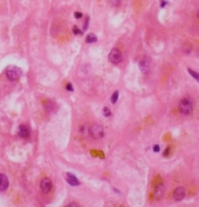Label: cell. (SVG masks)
Instances as JSON below:
<instances>
[{
	"mask_svg": "<svg viewBox=\"0 0 199 207\" xmlns=\"http://www.w3.org/2000/svg\"><path fill=\"white\" fill-rule=\"evenodd\" d=\"M6 74L9 80L15 81L17 80L18 78L22 75V70L21 68L15 65H10L7 67L6 70Z\"/></svg>",
	"mask_w": 199,
	"mask_h": 207,
	"instance_id": "1",
	"label": "cell"
},
{
	"mask_svg": "<svg viewBox=\"0 0 199 207\" xmlns=\"http://www.w3.org/2000/svg\"><path fill=\"white\" fill-rule=\"evenodd\" d=\"M19 136L22 138H27L30 136V130L25 125H20L19 127Z\"/></svg>",
	"mask_w": 199,
	"mask_h": 207,
	"instance_id": "11",
	"label": "cell"
},
{
	"mask_svg": "<svg viewBox=\"0 0 199 207\" xmlns=\"http://www.w3.org/2000/svg\"><path fill=\"white\" fill-rule=\"evenodd\" d=\"M66 89L67 90H69V91H73V87H72V84H70V83H69V84L66 85Z\"/></svg>",
	"mask_w": 199,
	"mask_h": 207,
	"instance_id": "19",
	"label": "cell"
},
{
	"mask_svg": "<svg viewBox=\"0 0 199 207\" xmlns=\"http://www.w3.org/2000/svg\"><path fill=\"white\" fill-rule=\"evenodd\" d=\"M90 136H92L93 139H100V138H102L104 135V127L101 126L100 124L98 123H94L90 127Z\"/></svg>",
	"mask_w": 199,
	"mask_h": 207,
	"instance_id": "3",
	"label": "cell"
},
{
	"mask_svg": "<svg viewBox=\"0 0 199 207\" xmlns=\"http://www.w3.org/2000/svg\"><path fill=\"white\" fill-rule=\"evenodd\" d=\"M198 56H199V50H198Z\"/></svg>",
	"mask_w": 199,
	"mask_h": 207,
	"instance_id": "23",
	"label": "cell"
},
{
	"mask_svg": "<svg viewBox=\"0 0 199 207\" xmlns=\"http://www.w3.org/2000/svg\"><path fill=\"white\" fill-rule=\"evenodd\" d=\"M97 40V37L94 33H89V34L86 36V42L88 43V44L95 43Z\"/></svg>",
	"mask_w": 199,
	"mask_h": 207,
	"instance_id": "12",
	"label": "cell"
},
{
	"mask_svg": "<svg viewBox=\"0 0 199 207\" xmlns=\"http://www.w3.org/2000/svg\"><path fill=\"white\" fill-rule=\"evenodd\" d=\"M188 72H189L190 75H191L194 79H196V80L199 82V73H198V72H196V71H193V70L191 69V68H188Z\"/></svg>",
	"mask_w": 199,
	"mask_h": 207,
	"instance_id": "13",
	"label": "cell"
},
{
	"mask_svg": "<svg viewBox=\"0 0 199 207\" xmlns=\"http://www.w3.org/2000/svg\"><path fill=\"white\" fill-rule=\"evenodd\" d=\"M109 60L111 63L117 64L119 62H121V58H122V54L121 52L120 51V50L117 49V48H114L111 50V51L110 52L109 54Z\"/></svg>",
	"mask_w": 199,
	"mask_h": 207,
	"instance_id": "4",
	"label": "cell"
},
{
	"mask_svg": "<svg viewBox=\"0 0 199 207\" xmlns=\"http://www.w3.org/2000/svg\"><path fill=\"white\" fill-rule=\"evenodd\" d=\"M169 153H170V147H167V148L165 150V151H164V156H167L169 154Z\"/></svg>",
	"mask_w": 199,
	"mask_h": 207,
	"instance_id": "21",
	"label": "cell"
},
{
	"mask_svg": "<svg viewBox=\"0 0 199 207\" xmlns=\"http://www.w3.org/2000/svg\"><path fill=\"white\" fill-rule=\"evenodd\" d=\"M9 186V180L6 175L4 174H0V191H5Z\"/></svg>",
	"mask_w": 199,
	"mask_h": 207,
	"instance_id": "10",
	"label": "cell"
},
{
	"mask_svg": "<svg viewBox=\"0 0 199 207\" xmlns=\"http://www.w3.org/2000/svg\"><path fill=\"white\" fill-rule=\"evenodd\" d=\"M66 207H77L79 206L78 203H76V202H70V203H68V204L65 206Z\"/></svg>",
	"mask_w": 199,
	"mask_h": 207,
	"instance_id": "16",
	"label": "cell"
},
{
	"mask_svg": "<svg viewBox=\"0 0 199 207\" xmlns=\"http://www.w3.org/2000/svg\"><path fill=\"white\" fill-rule=\"evenodd\" d=\"M197 15H198V17L199 18V10H198V14H197Z\"/></svg>",
	"mask_w": 199,
	"mask_h": 207,
	"instance_id": "22",
	"label": "cell"
},
{
	"mask_svg": "<svg viewBox=\"0 0 199 207\" xmlns=\"http://www.w3.org/2000/svg\"><path fill=\"white\" fill-rule=\"evenodd\" d=\"M73 32L75 34H80V33H81V31L79 30V29L76 27V26H75V27L73 28Z\"/></svg>",
	"mask_w": 199,
	"mask_h": 207,
	"instance_id": "18",
	"label": "cell"
},
{
	"mask_svg": "<svg viewBox=\"0 0 199 207\" xmlns=\"http://www.w3.org/2000/svg\"><path fill=\"white\" fill-rule=\"evenodd\" d=\"M139 69L142 73H148L150 66V61L148 57H145L139 61Z\"/></svg>",
	"mask_w": 199,
	"mask_h": 207,
	"instance_id": "6",
	"label": "cell"
},
{
	"mask_svg": "<svg viewBox=\"0 0 199 207\" xmlns=\"http://www.w3.org/2000/svg\"><path fill=\"white\" fill-rule=\"evenodd\" d=\"M82 17H83V14H82L81 12H75V17H76V19H80Z\"/></svg>",
	"mask_w": 199,
	"mask_h": 207,
	"instance_id": "17",
	"label": "cell"
},
{
	"mask_svg": "<svg viewBox=\"0 0 199 207\" xmlns=\"http://www.w3.org/2000/svg\"><path fill=\"white\" fill-rule=\"evenodd\" d=\"M164 192H165V188L163 184H159L156 187L154 192V196L156 199L159 200L161 199L162 197L164 196Z\"/></svg>",
	"mask_w": 199,
	"mask_h": 207,
	"instance_id": "8",
	"label": "cell"
},
{
	"mask_svg": "<svg viewBox=\"0 0 199 207\" xmlns=\"http://www.w3.org/2000/svg\"><path fill=\"white\" fill-rule=\"evenodd\" d=\"M52 188V181L51 180L47 178H45L40 181V188L42 190L43 193L47 194Z\"/></svg>",
	"mask_w": 199,
	"mask_h": 207,
	"instance_id": "5",
	"label": "cell"
},
{
	"mask_svg": "<svg viewBox=\"0 0 199 207\" xmlns=\"http://www.w3.org/2000/svg\"><path fill=\"white\" fill-rule=\"evenodd\" d=\"M179 110L184 115H189L193 110L192 102L187 98H184L179 102Z\"/></svg>",
	"mask_w": 199,
	"mask_h": 207,
	"instance_id": "2",
	"label": "cell"
},
{
	"mask_svg": "<svg viewBox=\"0 0 199 207\" xmlns=\"http://www.w3.org/2000/svg\"><path fill=\"white\" fill-rule=\"evenodd\" d=\"M186 191L184 187H178L175 189L173 192V199L176 201H181L185 197Z\"/></svg>",
	"mask_w": 199,
	"mask_h": 207,
	"instance_id": "7",
	"label": "cell"
},
{
	"mask_svg": "<svg viewBox=\"0 0 199 207\" xmlns=\"http://www.w3.org/2000/svg\"><path fill=\"white\" fill-rule=\"evenodd\" d=\"M153 150H154L155 152H159V150H160V147H159V145H155L153 147Z\"/></svg>",
	"mask_w": 199,
	"mask_h": 207,
	"instance_id": "20",
	"label": "cell"
},
{
	"mask_svg": "<svg viewBox=\"0 0 199 207\" xmlns=\"http://www.w3.org/2000/svg\"><path fill=\"white\" fill-rule=\"evenodd\" d=\"M103 114H104V116H106V117H108V116L111 115V109H110L108 107L106 106V107H104V109H103Z\"/></svg>",
	"mask_w": 199,
	"mask_h": 207,
	"instance_id": "15",
	"label": "cell"
},
{
	"mask_svg": "<svg viewBox=\"0 0 199 207\" xmlns=\"http://www.w3.org/2000/svg\"><path fill=\"white\" fill-rule=\"evenodd\" d=\"M118 96H119V93L118 91H116V92H114V93H113V95H112L111 96V102L113 104L116 103V102L118 101Z\"/></svg>",
	"mask_w": 199,
	"mask_h": 207,
	"instance_id": "14",
	"label": "cell"
},
{
	"mask_svg": "<svg viewBox=\"0 0 199 207\" xmlns=\"http://www.w3.org/2000/svg\"><path fill=\"white\" fill-rule=\"evenodd\" d=\"M66 181L68 183L72 186H77L80 185V182L77 179V178L72 173H66Z\"/></svg>",
	"mask_w": 199,
	"mask_h": 207,
	"instance_id": "9",
	"label": "cell"
}]
</instances>
